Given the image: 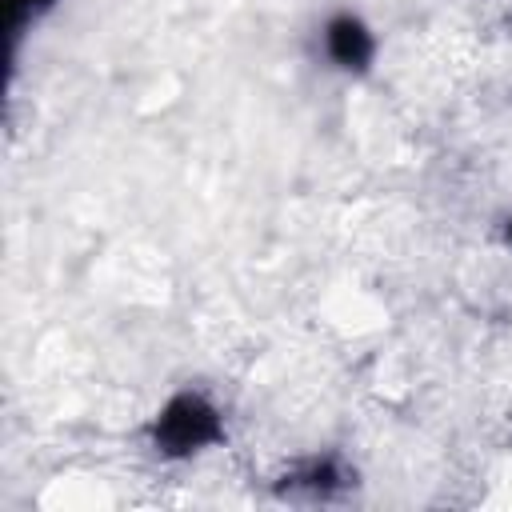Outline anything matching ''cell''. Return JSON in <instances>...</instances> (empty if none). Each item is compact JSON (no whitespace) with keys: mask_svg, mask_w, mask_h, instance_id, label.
<instances>
[{"mask_svg":"<svg viewBox=\"0 0 512 512\" xmlns=\"http://www.w3.org/2000/svg\"><path fill=\"white\" fill-rule=\"evenodd\" d=\"M224 436L220 408L200 392H176L152 420V444L160 456H192Z\"/></svg>","mask_w":512,"mask_h":512,"instance_id":"6da1fadb","label":"cell"},{"mask_svg":"<svg viewBox=\"0 0 512 512\" xmlns=\"http://www.w3.org/2000/svg\"><path fill=\"white\" fill-rule=\"evenodd\" d=\"M324 52L332 56V64H340L348 72H364L372 64V56H376V40L364 28V20L340 12V16H332L324 24Z\"/></svg>","mask_w":512,"mask_h":512,"instance_id":"7a4b0ae2","label":"cell"},{"mask_svg":"<svg viewBox=\"0 0 512 512\" xmlns=\"http://www.w3.org/2000/svg\"><path fill=\"white\" fill-rule=\"evenodd\" d=\"M288 484H292V488H308V492H332V488L340 484V468H336L332 460H312L308 468L292 472Z\"/></svg>","mask_w":512,"mask_h":512,"instance_id":"3957f363","label":"cell"},{"mask_svg":"<svg viewBox=\"0 0 512 512\" xmlns=\"http://www.w3.org/2000/svg\"><path fill=\"white\" fill-rule=\"evenodd\" d=\"M52 0H12V32L20 28V20L24 16H36V12H44Z\"/></svg>","mask_w":512,"mask_h":512,"instance_id":"277c9868","label":"cell"},{"mask_svg":"<svg viewBox=\"0 0 512 512\" xmlns=\"http://www.w3.org/2000/svg\"><path fill=\"white\" fill-rule=\"evenodd\" d=\"M508 240H512V220H508Z\"/></svg>","mask_w":512,"mask_h":512,"instance_id":"5b68a950","label":"cell"}]
</instances>
